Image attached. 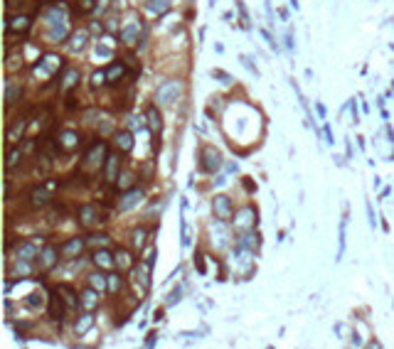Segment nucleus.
I'll list each match as a JSON object with an SVG mask.
<instances>
[{"label":"nucleus","mask_w":394,"mask_h":349,"mask_svg":"<svg viewBox=\"0 0 394 349\" xmlns=\"http://www.w3.org/2000/svg\"><path fill=\"white\" fill-rule=\"evenodd\" d=\"M39 258H42V268L45 270L54 268V263H57V249L54 246H45L42 253H39Z\"/></svg>","instance_id":"18"},{"label":"nucleus","mask_w":394,"mask_h":349,"mask_svg":"<svg viewBox=\"0 0 394 349\" xmlns=\"http://www.w3.org/2000/svg\"><path fill=\"white\" fill-rule=\"evenodd\" d=\"M345 239H347V216L340 219V229H338V258L335 261H340L342 253H345Z\"/></svg>","instance_id":"21"},{"label":"nucleus","mask_w":394,"mask_h":349,"mask_svg":"<svg viewBox=\"0 0 394 349\" xmlns=\"http://www.w3.org/2000/svg\"><path fill=\"white\" fill-rule=\"evenodd\" d=\"M57 69H62V59H59L57 54H45L42 59L37 62V66H35V71L45 74V76H52Z\"/></svg>","instance_id":"6"},{"label":"nucleus","mask_w":394,"mask_h":349,"mask_svg":"<svg viewBox=\"0 0 394 349\" xmlns=\"http://www.w3.org/2000/svg\"><path fill=\"white\" fill-rule=\"evenodd\" d=\"M59 293H62V295H67L64 300H67V305H69V307H74V305H76V298H74V293H72L67 285H59Z\"/></svg>","instance_id":"37"},{"label":"nucleus","mask_w":394,"mask_h":349,"mask_svg":"<svg viewBox=\"0 0 394 349\" xmlns=\"http://www.w3.org/2000/svg\"><path fill=\"white\" fill-rule=\"evenodd\" d=\"M96 54H101V57H108V54H111V50H108V47H96Z\"/></svg>","instance_id":"48"},{"label":"nucleus","mask_w":394,"mask_h":349,"mask_svg":"<svg viewBox=\"0 0 394 349\" xmlns=\"http://www.w3.org/2000/svg\"><path fill=\"white\" fill-rule=\"evenodd\" d=\"M82 305H84L87 310H94V307L99 305V290H94V288L84 290V295H82Z\"/></svg>","instance_id":"30"},{"label":"nucleus","mask_w":394,"mask_h":349,"mask_svg":"<svg viewBox=\"0 0 394 349\" xmlns=\"http://www.w3.org/2000/svg\"><path fill=\"white\" fill-rule=\"evenodd\" d=\"M30 307H37V305H42V298H39L37 293H32V295H27V300H25Z\"/></svg>","instance_id":"42"},{"label":"nucleus","mask_w":394,"mask_h":349,"mask_svg":"<svg viewBox=\"0 0 394 349\" xmlns=\"http://www.w3.org/2000/svg\"><path fill=\"white\" fill-rule=\"evenodd\" d=\"M239 249L256 251V249H259V236H256V234H251V231H247V234L239 239Z\"/></svg>","instance_id":"28"},{"label":"nucleus","mask_w":394,"mask_h":349,"mask_svg":"<svg viewBox=\"0 0 394 349\" xmlns=\"http://www.w3.org/2000/svg\"><path fill=\"white\" fill-rule=\"evenodd\" d=\"M212 76H215V79H219L222 84H232V76L227 71H222V69H212Z\"/></svg>","instance_id":"39"},{"label":"nucleus","mask_w":394,"mask_h":349,"mask_svg":"<svg viewBox=\"0 0 394 349\" xmlns=\"http://www.w3.org/2000/svg\"><path fill=\"white\" fill-rule=\"evenodd\" d=\"M325 143H328V145L335 143V140H333V131H330V126H325Z\"/></svg>","instance_id":"46"},{"label":"nucleus","mask_w":394,"mask_h":349,"mask_svg":"<svg viewBox=\"0 0 394 349\" xmlns=\"http://www.w3.org/2000/svg\"><path fill=\"white\" fill-rule=\"evenodd\" d=\"M84 45H87V32H84V30H82V32H74L69 47H72L74 52H79V50H84Z\"/></svg>","instance_id":"33"},{"label":"nucleus","mask_w":394,"mask_h":349,"mask_svg":"<svg viewBox=\"0 0 394 349\" xmlns=\"http://www.w3.org/2000/svg\"><path fill=\"white\" fill-rule=\"evenodd\" d=\"M79 219H82L84 226H89V224H94V221L99 219V209H96V207H82V212H79ZM99 221H104V219H99Z\"/></svg>","instance_id":"25"},{"label":"nucleus","mask_w":394,"mask_h":349,"mask_svg":"<svg viewBox=\"0 0 394 349\" xmlns=\"http://www.w3.org/2000/svg\"><path fill=\"white\" fill-rule=\"evenodd\" d=\"M82 249H84V239H69L67 244H62L59 253L62 256H76V253H82Z\"/></svg>","instance_id":"17"},{"label":"nucleus","mask_w":394,"mask_h":349,"mask_svg":"<svg viewBox=\"0 0 394 349\" xmlns=\"http://www.w3.org/2000/svg\"><path fill=\"white\" fill-rule=\"evenodd\" d=\"M315 108H318V113H321V118H325V106H323V103H318V101H315Z\"/></svg>","instance_id":"49"},{"label":"nucleus","mask_w":394,"mask_h":349,"mask_svg":"<svg viewBox=\"0 0 394 349\" xmlns=\"http://www.w3.org/2000/svg\"><path fill=\"white\" fill-rule=\"evenodd\" d=\"M91 325H94V315L91 313H84L82 317L76 320V334H87L91 330Z\"/></svg>","instance_id":"27"},{"label":"nucleus","mask_w":394,"mask_h":349,"mask_svg":"<svg viewBox=\"0 0 394 349\" xmlns=\"http://www.w3.org/2000/svg\"><path fill=\"white\" fill-rule=\"evenodd\" d=\"M94 263H96L99 268H111V266L116 263V256H111L106 249H101V251L94 253Z\"/></svg>","instance_id":"23"},{"label":"nucleus","mask_w":394,"mask_h":349,"mask_svg":"<svg viewBox=\"0 0 394 349\" xmlns=\"http://www.w3.org/2000/svg\"><path fill=\"white\" fill-rule=\"evenodd\" d=\"M5 30H8V32H27V30H30V17H27V15H15V17H8Z\"/></svg>","instance_id":"11"},{"label":"nucleus","mask_w":394,"mask_h":349,"mask_svg":"<svg viewBox=\"0 0 394 349\" xmlns=\"http://www.w3.org/2000/svg\"><path fill=\"white\" fill-rule=\"evenodd\" d=\"M20 160H22V150H20V148H10V150H8V160H5V167H8V170H13V167H15V165H18Z\"/></svg>","instance_id":"34"},{"label":"nucleus","mask_w":394,"mask_h":349,"mask_svg":"<svg viewBox=\"0 0 394 349\" xmlns=\"http://www.w3.org/2000/svg\"><path fill=\"white\" fill-rule=\"evenodd\" d=\"M37 253H39V241H25V244L18 246V258H27V261H32Z\"/></svg>","instance_id":"14"},{"label":"nucleus","mask_w":394,"mask_h":349,"mask_svg":"<svg viewBox=\"0 0 394 349\" xmlns=\"http://www.w3.org/2000/svg\"><path fill=\"white\" fill-rule=\"evenodd\" d=\"M79 5H82V10H84V13H89V10H94V0H82Z\"/></svg>","instance_id":"45"},{"label":"nucleus","mask_w":394,"mask_h":349,"mask_svg":"<svg viewBox=\"0 0 394 349\" xmlns=\"http://www.w3.org/2000/svg\"><path fill=\"white\" fill-rule=\"evenodd\" d=\"M254 224H256V209L244 207V209L236 212V219H234V226H236V229H242V231H251Z\"/></svg>","instance_id":"5"},{"label":"nucleus","mask_w":394,"mask_h":349,"mask_svg":"<svg viewBox=\"0 0 394 349\" xmlns=\"http://www.w3.org/2000/svg\"><path fill=\"white\" fill-rule=\"evenodd\" d=\"M180 94H182V84L178 79H170V82H165L161 89H158V103L170 106V103H175L180 99Z\"/></svg>","instance_id":"2"},{"label":"nucleus","mask_w":394,"mask_h":349,"mask_svg":"<svg viewBox=\"0 0 394 349\" xmlns=\"http://www.w3.org/2000/svg\"><path fill=\"white\" fill-rule=\"evenodd\" d=\"M79 82V69H67V74H64V79H62V91H67V89H72L74 84Z\"/></svg>","instance_id":"32"},{"label":"nucleus","mask_w":394,"mask_h":349,"mask_svg":"<svg viewBox=\"0 0 394 349\" xmlns=\"http://www.w3.org/2000/svg\"><path fill=\"white\" fill-rule=\"evenodd\" d=\"M47 25H50V37L52 40H64L67 32H69V22H67V13L54 5L50 13H47Z\"/></svg>","instance_id":"1"},{"label":"nucleus","mask_w":394,"mask_h":349,"mask_svg":"<svg viewBox=\"0 0 394 349\" xmlns=\"http://www.w3.org/2000/svg\"><path fill=\"white\" fill-rule=\"evenodd\" d=\"M141 199H143V189H138V187L124 192L121 199H118V212H128V209H133Z\"/></svg>","instance_id":"7"},{"label":"nucleus","mask_w":394,"mask_h":349,"mask_svg":"<svg viewBox=\"0 0 394 349\" xmlns=\"http://www.w3.org/2000/svg\"><path fill=\"white\" fill-rule=\"evenodd\" d=\"M365 207H367V216H370V226H372V229H375V226H377V219H375V212H372V204H370V202H367V204H365Z\"/></svg>","instance_id":"44"},{"label":"nucleus","mask_w":394,"mask_h":349,"mask_svg":"<svg viewBox=\"0 0 394 349\" xmlns=\"http://www.w3.org/2000/svg\"><path fill=\"white\" fill-rule=\"evenodd\" d=\"M89 241H91V244H106V241H108V236H104V234H101V236H91Z\"/></svg>","instance_id":"47"},{"label":"nucleus","mask_w":394,"mask_h":349,"mask_svg":"<svg viewBox=\"0 0 394 349\" xmlns=\"http://www.w3.org/2000/svg\"><path fill=\"white\" fill-rule=\"evenodd\" d=\"M118 170H121V160H118V155H108L106 158V182H116L118 180Z\"/></svg>","instance_id":"13"},{"label":"nucleus","mask_w":394,"mask_h":349,"mask_svg":"<svg viewBox=\"0 0 394 349\" xmlns=\"http://www.w3.org/2000/svg\"><path fill=\"white\" fill-rule=\"evenodd\" d=\"M113 256H116V266H118V268H133V261H131V253H128V251L118 249Z\"/></svg>","instance_id":"31"},{"label":"nucleus","mask_w":394,"mask_h":349,"mask_svg":"<svg viewBox=\"0 0 394 349\" xmlns=\"http://www.w3.org/2000/svg\"><path fill=\"white\" fill-rule=\"evenodd\" d=\"M145 123H148V128H150V133H153V135H161L163 118H161V113H158V108H155V106H148V111H145Z\"/></svg>","instance_id":"8"},{"label":"nucleus","mask_w":394,"mask_h":349,"mask_svg":"<svg viewBox=\"0 0 394 349\" xmlns=\"http://www.w3.org/2000/svg\"><path fill=\"white\" fill-rule=\"evenodd\" d=\"M30 199H32V204H47V199H50V187L45 184V187H35L32 192H30Z\"/></svg>","instance_id":"19"},{"label":"nucleus","mask_w":394,"mask_h":349,"mask_svg":"<svg viewBox=\"0 0 394 349\" xmlns=\"http://www.w3.org/2000/svg\"><path fill=\"white\" fill-rule=\"evenodd\" d=\"M212 209H215V216L219 221H229L232 219V199L227 195H217L212 199Z\"/></svg>","instance_id":"4"},{"label":"nucleus","mask_w":394,"mask_h":349,"mask_svg":"<svg viewBox=\"0 0 394 349\" xmlns=\"http://www.w3.org/2000/svg\"><path fill=\"white\" fill-rule=\"evenodd\" d=\"M18 99H20V82L8 79V84H5V101H8V106H13Z\"/></svg>","instance_id":"20"},{"label":"nucleus","mask_w":394,"mask_h":349,"mask_svg":"<svg viewBox=\"0 0 394 349\" xmlns=\"http://www.w3.org/2000/svg\"><path fill=\"white\" fill-rule=\"evenodd\" d=\"M261 34H264V40L269 42V47H271V50H276V52H279V42H276V40H273V37H271V34H269L266 30H261Z\"/></svg>","instance_id":"41"},{"label":"nucleus","mask_w":394,"mask_h":349,"mask_svg":"<svg viewBox=\"0 0 394 349\" xmlns=\"http://www.w3.org/2000/svg\"><path fill=\"white\" fill-rule=\"evenodd\" d=\"M59 295H62L59 290L50 295V317L57 320V322H62V317H64V302H62Z\"/></svg>","instance_id":"10"},{"label":"nucleus","mask_w":394,"mask_h":349,"mask_svg":"<svg viewBox=\"0 0 394 349\" xmlns=\"http://www.w3.org/2000/svg\"><path fill=\"white\" fill-rule=\"evenodd\" d=\"M138 32H141V25H138V22H131V25L121 32V40H124L126 45H133L136 37H138Z\"/></svg>","instance_id":"29"},{"label":"nucleus","mask_w":394,"mask_h":349,"mask_svg":"<svg viewBox=\"0 0 394 349\" xmlns=\"http://www.w3.org/2000/svg\"><path fill=\"white\" fill-rule=\"evenodd\" d=\"M25 126H27V121H25V118H18V121H15V123L10 126V131H8V143H10V145L20 140V135H22Z\"/></svg>","instance_id":"22"},{"label":"nucleus","mask_w":394,"mask_h":349,"mask_svg":"<svg viewBox=\"0 0 394 349\" xmlns=\"http://www.w3.org/2000/svg\"><path fill=\"white\" fill-rule=\"evenodd\" d=\"M116 148L121 152H131L133 150V135L131 131H118L116 133Z\"/></svg>","instance_id":"15"},{"label":"nucleus","mask_w":394,"mask_h":349,"mask_svg":"<svg viewBox=\"0 0 394 349\" xmlns=\"http://www.w3.org/2000/svg\"><path fill=\"white\" fill-rule=\"evenodd\" d=\"M79 145V133L74 131H62L59 133V148L62 150H74Z\"/></svg>","instance_id":"16"},{"label":"nucleus","mask_w":394,"mask_h":349,"mask_svg":"<svg viewBox=\"0 0 394 349\" xmlns=\"http://www.w3.org/2000/svg\"><path fill=\"white\" fill-rule=\"evenodd\" d=\"M143 246H145V229L141 226V229H136V231H133V249H138V251H141Z\"/></svg>","instance_id":"35"},{"label":"nucleus","mask_w":394,"mask_h":349,"mask_svg":"<svg viewBox=\"0 0 394 349\" xmlns=\"http://www.w3.org/2000/svg\"><path fill=\"white\" fill-rule=\"evenodd\" d=\"M200 167L205 170V172H217L219 167H222V155L217 152V148H202V152H200Z\"/></svg>","instance_id":"3"},{"label":"nucleus","mask_w":394,"mask_h":349,"mask_svg":"<svg viewBox=\"0 0 394 349\" xmlns=\"http://www.w3.org/2000/svg\"><path fill=\"white\" fill-rule=\"evenodd\" d=\"M180 300H182V290H180V288H175V290L168 295L165 305H168V307H173V305H175V302H180Z\"/></svg>","instance_id":"38"},{"label":"nucleus","mask_w":394,"mask_h":349,"mask_svg":"<svg viewBox=\"0 0 394 349\" xmlns=\"http://www.w3.org/2000/svg\"><path fill=\"white\" fill-rule=\"evenodd\" d=\"M89 288H94V290H99V293L108 290V276H101V273L89 276Z\"/></svg>","instance_id":"26"},{"label":"nucleus","mask_w":394,"mask_h":349,"mask_svg":"<svg viewBox=\"0 0 394 349\" xmlns=\"http://www.w3.org/2000/svg\"><path fill=\"white\" fill-rule=\"evenodd\" d=\"M242 64H244V69H249V74H254V76H259V69L254 66V62H251V57H247V54H242Z\"/></svg>","instance_id":"40"},{"label":"nucleus","mask_w":394,"mask_h":349,"mask_svg":"<svg viewBox=\"0 0 394 349\" xmlns=\"http://www.w3.org/2000/svg\"><path fill=\"white\" fill-rule=\"evenodd\" d=\"M106 158H108L106 155V143H101V140L87 152V163L89 165H101V163H106Z\"/></svg>","instance_id":"9"},{"label":"nucleus","mask_w":394,"mask_h":349,"mask_svg":"<svg viewBox=\"0 0 394 349\" xmlns=\"http://www.w3.org/2000/svg\"><path fill=\"white\" fill-rule=\"evenodd\" d=\"M121 276H116V273H111L108 276V293H118V290H121Z\"/></svg>","instance_id":"36"},{"label":"nucleus","mask_w":394,"mask_h":349,"mask_svg":"<svg viewBox=\"0 0 394 349\" xmlns=\"http://www.w3.org/2000/svg\"><path fill=\"white\" fill-rule=\"evenodd\" d=\"M104 79H106V71H96V74L91 76V84L99 86V84H104Z\"/></svg>","instance_id":"43"},{"label":"nucleus","mask_w":394,"mask_h":349,"mask_svg":"<svg viewBox=\"0 0 394 349\" xmlns=\"http://www.w3.org/2000/svg\"><path fill=\"white\" fill-rule=\"evenodd\" d=\"M195 337H200V334H195V332H185V334H182V339H187V342H192Z\"/></svg>","instance_id":"51"},{"label":"nucleus","mask_w":394,"mask_h":349,"mask_svg":"<svg viewBox=\"0 0 394 349\" xmlns=\"http://www.w3.org/2000/svg\"><path fill=\"white\" fill-rule=\"evenodd\" d=\"M145 10L148 13H155V15H165L170 10V3H168V0H148Z\"/></svg>","instance_id":"24"},{"label":"nucleus","mask_w":394,"mask_h":349,"mask_svg":"<svg viewBox=\"0 0 394 349\" xmlns=\"http://www.w3.org/2000/svg\"><path fill=\"white\" fill-rule=\"evenodd\" d=\"M155 337H158L155 332H153V334H148V339H145V347H153V344H155Z\"/></svg>","instance_id":"50"},{"label":"nucleus","mask_w":394,"mask_h":349,"mask_svg":"<svg viewBox=\"0 0 394 349\" xmlns=\"http://www.w3.org/2000/svg\"><path fill=\"white\" fill-rule=\"evenodd\" d=\"M126 74V66L121 62H113L106 66V84H118V79H124Z\"/></svg>","instance_id":"12"}]
</instances>
